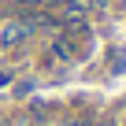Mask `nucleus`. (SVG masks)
I'll use <instances>...</instances> for the list:
<instances>
[{"label": "nucleus", "instance_id": "f257e3e1", "mask_svg": "<svg viewBox=\"0 0 126 126\" xmlns=\"http://www.w3.org/2000/svg\"><path fill=\"white\" fill-rule=\"evenodd\" d=\"M26 33H30L26 19H11V22H4V26H0V45H4V48H11V45L26 41Z\"/></svg>", "mask_w": 126, "mask_h": 126}, {"label": "nucleus", "instance_id": "f03ea898", "mask_svg": "<svg viewBox=\"0 0 126 126\" xmlns=\"http://www.w3.org/2000/svg\"><path fill=\"white\" fill-rule=\"evenodd\" d=\"M52 56H56V59H63V63L74 59V41H71V33H59V37L52 41Z\"/></svg>", "mask_w": 126, "mask_h": 126}, {"label": "nucleus", "instance_id": "7ed1b4c3", "mask_svg": "<svg viewBox=\"0 0 126 126\" xmlns=\"http://www.w3.org/2000/svg\"><path fill=\"white\" fill-rule=\"evenodd\" d=\"M19 4H22V0H19Z\"/></svg>", "mask_w": 126, "mask_h": 126}]
</instances>
